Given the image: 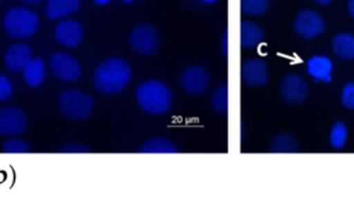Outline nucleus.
<instances>
[{
  "mask_svg": "<svg viewBox=\"0 0 354 197\" xmlns=\"http://www.w3.org/2000/svg\"><path fill=\"white\" fill-rule=\"evenodd\" d=\"M131 79V69L122 58L104 61L94 72L93 81L98 91L104 94H116L124 90Z\"/></svg>",
  "mask_w": 354,
  "mask_h": 197,
  "instance_id": "1",
  "label": "nucleus"
},
{
  "mask_svg": "<svg viewBox=\"0 0 354 197\" xmlns=\"http://www.w3.org/2000/svg\"><path fill=\"white\" fill-rule=\"evenodd\" d=\"M136 96L140 107L149 114H165L173 101L169 87L158 80L141 83L136 90Z\"/></svg>",
  "mask_w": 354,
  "mask_h": 197,
  "instance_id": "2",
  "label": "nucleus"
},
{
  "mask_svg": "<svg viewBox=\"0 0 354 197\" xmlns=\"http://www.w3.org/2000/svg\"><path fill=\"white\" fill-rule=\"evenodd\" d=\"M57 105L65 117L75 121H82L91 114L94 101L90 95H86L77 90H65L58 95Z\"/></svg>",
  "mask_w": 354,
  "mask_h": 197,
  "instance_id": "3",
  "label": "nucleus"
},
{
  "mask_svg": "<svg viewBox=\"0 0 354 197\" xmlns=\"http://www.w3.org/2000/svg\"><path fill=\"white\" fill-rule=\"evenodd\" d=\"M39 26V17L28 10L15 7L4 17V28L8 36L14 39H26L32 36Z\"/></svg>",
  "mask_w": 354,
  "mask_h": 197,
  "instance_id": "4",
  "label": "nucleus"
},
{
  "mask_svg": "<svg viewBox=\"0 0 354 197\" xmlns=\"http://www.w3.org/2000/svg\"><path fill=\"white\" fill-rule=\"evenodd\" d=\"M159 32L149 23L136 25L129 34V44L133 51L141 55H153L160 47Z\"/></svg>",
  "mask_w": 354,
  "mask_h": 197,
  "instance_id": "5",
  "label": "nucleus"
},
{
  "mask_svg": "<svg viewBox=\"0 0 354 197\" xmlns=\"http://www.w3.org/2000/svg\"><path fill=\"white\" fill-rule=\"evenodd\" d=\"M180 85L181 88L194 96L202 95L210 83V76L205 70V68L199 65H191L183 70L180 74Z\"/></svg>",
  "mask_w": 354,
  "mask_h": 197,
  "instance_id": "6",
  "label": "nucleus"
},
{
  "mask_svg": "<svg viewBox=\"0 0 354 197\" xmlns=\"http://www.w3.org/2000/svg\"><path fill=\"white\" fill-rule=\"evenodd\" d=\"M295 32L304 40L318 37L325 30L324 19L311 10H301L293 22Z\"/></svg>",
  "mask_w": 354,
  "mask_h": 197,
  "instance_id": "7",
  "label": "nucleus"
},
{
  "mask_svg": "<svg viewBox=\"0 0 354 197\" xmlns=\"http://www.w3.org/2000/svg\"><path fill=\"white\" fill-rule=\"evenodd\" d=\"M308 95V85L296 73L285 74L281 84V98L290 106L301 105Z\"/></svg>",
  "mask_w": 354,
  "mask_h": 197,
  "instance_id": "8",
  "label": "nucleus"
},
{
  "mask_svg": "<svg viewBox=\"0 0 354 197\" xmlns=\"http://www.w3.org/2000/svg\"><path fill=\"white\" fill-rule=\"evenodd\" d=\"M28 128L26 113L18 106H4L0 109V134L22 135Z\"/></svg>",
  "mask_w": 354,
  "mask_h": 197,
  "instance_id": "9",
  "label": "nucleus"
},
{
  "mask_svg": "<svg viewBox=\"0 0 354 197\" xmlns=\"http://www.w3.org/2000/svg\"><path fill=\"white\" fill-rule=\"evenodd\" d=\"M54 74L64 81H75L82 74V68L77 59L66 52H55L50 59Z\"/></svg>",
  "mask_w": 354,
  "mask_h": 197,
  "instance_id": "10",
  "label": "nucleus"
},
{
  "mask_svg": "<svg viewBox=\"0 0 354 197\" xmlns=\"http://www.w3.org/2000/svg\"><path fill=\"white\" fill-rule=\"evenodd\" d=\"M241 76H242V81L252 88L266 85L268 81L266 61L260 58H252L245 61L241 68Z\"/></svg>",
  "mask_w": 354,
  "mask_h": 197,
  "instance_id": "11",
  "label": "nucleus"
},
{
  "mask_svg": "<svg viewBox=\"0 0 354 197\" xmlns=\"http://www.w3.org/2000/svg\"><path fill=\"white\" fill-rule=\"evenodd\" d=\"M30 61H32V50L26 44H14L7 50L4 55V63L7 69L14 73L24 72V69L28 66Z\"/></svg>",
  "mask_w": 354,
  "mask_h": 197,
  "instance_id": "12",
  "label": "nucleus"
},
{
  "mask_svg": "<svg viewBox=\"0 0 354 197\" xmlns=\"http://www.w3.org/2000/svg\"><path fill=\"white\" fill-rule=\"evenodd\" d=\"M55 39L64 45L76 47L83 39V29L75 21H61L55 28Z\"/></svg>",
  "mask_w": 354,
  "mask_h": 197,
  "instance_id": "13",
  "label": "nucleus"
},
{
  "mask_svg": "<svg viewBox=\"0 0 354 197\" xmlns=\"http://www.w3.org/2000/svg\"><path fill=\"white\" fill-rule=\"evenodd\" d=\"M266 37V30L252 21L241 22V45L242 48H254Z\"/></svg>",
  "mask_w": 354,
  "mask_h": 197,
  "instance_id": "14",
  "label": "nucleus"
},
{
  "mask_svg": "<svg viewBox=\"0 0 354 197\" xmlns=\"http://www.w3.org/2000/svg\"><path fill=\"white\" fill-rule=\"evenodd\" d=\"M80 0H47L46 15L50 19H58L68 17L77 11Z\"/></svg>",
  "mask_w": 354,
  "mask_h": 197,
  "instance_id": "15",
  "label": "nucleus"
},
{
  "mask_svg": "<svg viewBox=\"0 0 354 197\" xmlns=\"http://www.w3.org/2000/svg\"><path fill=\"white\" fill-rule=\"evenodd\" d=\"M299 150V141L290 132L277 134L267 149L268 153H297Z\"/></svg>",
  "mask_w": 354,
  "mask_h": 197,
  "instance_id": "16",
  "label": "nucleus"
},
{
  "mask_svg": "<svg viewBox=\"0 0 354 197\" xmlns=\"http://www.w3.org/2000/svg\"><path fill=\"white\" fill-rule=\"evenodd\" d=\"M24 79L29 87H39L46 79V66L40 58H32L24 69Z\"/></svg>",
  "mask_w": 354,
  "mask_h": 197,
  "instance_id": "17",
  "label": "nucleus"
},
{
  "mask_svg": "<svg viewBox=\"0 0 354 197\" xmlns=\"http://www.w3.org/2000/svg\"><path fill=\"white\" fill-rule=\"evenodd\" d=\"M332 47L337 56L343 59H354V34L337 33L332 39Z\"/></svg>",
  "mask_w": 354,
  "mask_h": 197,
  "instance_id": "18",
  "label": "nucleus"
},
{
  "mask_svg": "<svg viewBox=\"0 0 354 197\" xmlns=\"http://www.w3.org/2000/svg\"><path fill=\"white\" fill-rule=\"evenodd\" d=\"M330 70L332 62L326 56H313L307 62V72L314 79H321L326 83L330 81Z\"/></svg>",
  "mask_w": 354,
  "mask_h": 197,
  "instance_id": "19",
  "label": "nucleus"
},
{
  "mask_svg": "<svg viewBox=\"0 0 354 197\" xmlns=\"http://www.w3.org/2000/svg\"><path fill=\"white\" fill-rule=\"evenodd\" d=\"M138 153H178L176 145H173L170 141L165 138H152L147 142H144L138 150Z\"/></svg>",
  "mask_w": 354,
  "mask_h": 197,
  "instance_id": "20",
  "label": "nucleus"
},
{
  "mask_svg": "<svg viewBox=\"0 0 354 197\" xmlns=\"http://www.w3.org/2000/svg\"><path fill=\"white\" fill-rule=\"evenodd\" d=\"M210 105L212 109L218 114H227L228 113V85L220 84L214 88V91L210 95Z\"/></svg>",
  "mask_w": 354,
  "mask_h": 197,
  "instance_id": "21",
  "label": "nucleus"
},
{
  "mask_svg": "<svg viewBox=\"0 0 354 197\" xmlns=\"http://www.w3.org/2000/svg\"><path fill=\"white\" fill-rule=\"evenodd\" d=\"M272 0H241V11L249 17H259L268 11Z\"/></svg>",
  "mask_w": 354,
  "mask_h": 197,
  "instance_id": "22",
  "label": "nucleus"
},
{
  "mask_svg": "<svg viewBox=\"0 0 354 197\" xmlns=\"http://www.w3.org/2000/svg\"><path fill=\"white\" fill-rule=\"evenodd\" d=\"M347 139V127L343 121H335L330 127L329 141L335 149H342Z\"/></svg>",
  "mask_w": 354,
  "mask_h": 197,
  "instance_id": "23",
  "label": "nucleus"
},
{
  "mask_svg": "<svg viewBox=\"0 0 354 197\" xmlns=\"http://www.w3.org/2000/svg\"><path fill=\"white\" fill-rule=\"evenodd\" d=\"M3 152L4 153H30L32 149L26 142L17 138H11L3 142Z\"/></svg>",
  "mask_w": 354,
  "mask_h": 197,
  "instance_id": "24",
  "label": "nucleus"
},
{
  "mask_svg": "<svg viewBox=\"0 0 354 197\" xmlns=\"http://www.w3.org/2000/svg\"><path fill=\"white\" fill-rule=\"evenodd\" d=\"M342 103L346 109H354V83H347L342 91Z\"/></svg>",
  "mask_w": 354,
  "mask_h": 197,
  "instance_id": "25",
  "label": "nucleus"
},
{
  "mask_svg": "<svg viewBox=\"0 0 354 197\" xmlns=\"http://www.w3.org/2000/svg\"><path fill=\"white\" fill-rule=\"evenodd\" d=\"M59 153H90V147L83 143H66L58 149Z\"/></svg>",
  "mask_w": 354,
  "mask_h": 197,
  "instance_id": "26",
  "label": "nucleus"
},
{
  "mask_svg": "<svg viewBox=\"0 0 354 197\" xmlns=\"http://www.w3.org/2000/svg\"><path fill=\"white\" fill-rule=\"evenodd\" d=\"M12 94V85H11V81L0 74V102H4L7 101Z\"/></svg>",
  "mask_w": 354,
  "mask_h": 197,
  "instance_id": "27",
  "label": "nucleus"
},
{
  "mask_svg": "<svg viewBox=\"0 0 354 197\" xmlns=\"http://www.w3.org/2000/svg\"><path fill=\"white\" fill-rule=\"evenodd\" d=\"M220 51L224 56H228V29L224 30L220 41Z\"/></svg>",
  "mask_w": 354,
  "mask_h": 197,
  "instance_id": "28",
  "label": "nucleus"
},
{
  "mask_svg": "<svg viewBox=\"0 0 354 197\" xmlns=\"http://www.w3.org/2000/svg\"><path fill=\"white\" fill-rule=\"evenodd\" d=\"M347 8H348V14L354 18V0H348Z\"/></svg>",
  "mask_w": 354,
  "mask_h": 197,
  "instance_id": "29",
  "label": "nucleus"
},
{
  "mask_svg": "<svg viewBox=\"0 0 354 197\" xmlns=\"http://www.w3.org/2000/svg\"><path fill=\"white\" fill-rule=\"evenodd\" d=\"M314 1H315L318 6H322V7H324V6H328V4H330L333 0H314Z\"/></svg>",
  "mask_w": 354,
  "mask_h": 197,
  "instance_id": "30",
  "label": "nucleus"
},
{
  "mask_svg": "<svg viewBox=\"0 0 354 197\" xmlns=\"http://www.w3.org/2000/svg\"><path fill=\"white\" fill-rule=\"evenodd\" d=\"M26 4H39L41 0H22Z\"/></svg>",
  "mask_w": 354,
  "mask_h": 197,
  "instance_id": "31",
  "label": "nucleus"
},
{
  "mask_svg": "<svg viewBox=\"0 0 354 197\" xmlns=\"http://www.w3.org/2000/svg\"><path fill=\"white\" fill-rule=\"evenodd\" d=\"M109 0H94V3L95 4H98V6H102V4H106Z\"/></svg>",
  "mask_w": 354,
  "mask_h": 197,
  "instance_id": "32",
  "label": "nucleus"
},
{
  "mask_svg": "<svg viewBox=\"0 0 354 197\" xmlns=\"http://www.w3.org/2000/svg\"><path fill=\"white\" fill-rule=\"evenodd\" d=\"M126 1H131V0H126Z\"/></svg>",
  "mask_w": 354,
  "mask_h": 197,
  "instance_id": "33",
  "label": "nucleus"
},
{
  "mask_svg": "<svg viewBox=\"0 0 354 197\" xmlns=\"http://www.w3.org/2000/svg\"><path fill=\"white\" fill-rule=\"evenodd\" d=\"M207 1H213V0H207Z\"/></svg>",
  "mask_w": 354,
  "mask_h": 197,
  "instance_id": "34",
  "label": "nucleus"
}]
</instances>
